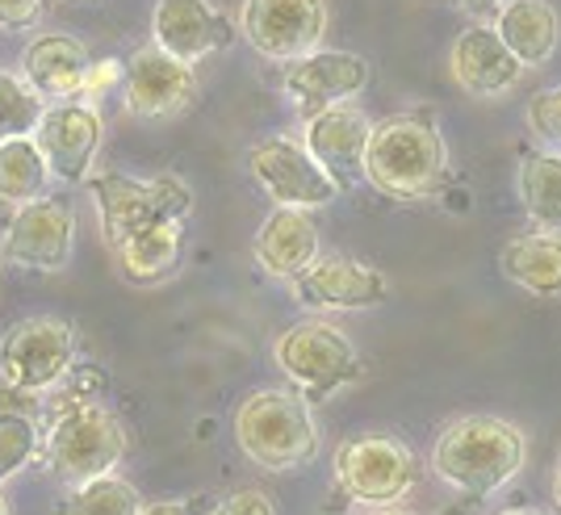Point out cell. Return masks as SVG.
I'll use <instances>...</instances> for the list:
<instances>
[{"label":"cell","instance_id":"6da1fadb","mask_svg":"<svg viewBox=\"0 0 561 515\" xmlns=\"http://www.w3.org/2000/svg\"><path fill=\"white\" fill-rule=\"evenodd\" d=\"M89 185L117 273L130 285L168 282L181 268V227L193 210V193L185 181L176 172H160L147 181L126 172H101Z\"/></svg>","mask_w":561,"mask_h":515},{"label":"cell","instance_id":"7a4b0ae2","mask_svg":"<svg viewBox=\"0 0 561 515\" xmlns=\"http://www.w3.org/2000/svg\"><path fill=\"white\" fill-rule=\"evenodd\" d=\"M122 457H126L122 420L101 402V394L64 381L43 423V461L50 473L68 487H80L89 478L114 473Z\"/></svg>","mask_w":561,"mask_h":515},{"label":"cell","instance_id":"3957f363","mask_svg":"<svg viewBox=\"0 0 561 515\" xmlns=\"http://www.w3.org/2000/svg\"><path fill=\"white\" fill-rule=\"evenodd\" d=\"M448 172V147L427 110H407L374 122L365 147V181L390 202L432 197Z\"/></svg>","mask_w":561,"mask_h":515},{"label":"cell","instance_id":"277c9868","mask_svg":"<svg viewBox=\"0 0 561 515\" xmlns=\"http://www.w3.org/2000/svg\"><path fill=\"white\" fill-rule=\"evenodd\" d=\"M528 461V440L512 420L499 415H461L436 436L432 469L457 494L486 499L503 491Z\"/></svg>","mask_w":561,"mask_h":515},{"label":"cell","instance_id":"5b68a950","mask_svg":"<svg viewBox=\"0 0 561 515\" xmlns=\"http://www.w3.org/2000/svg\"><path fill=\"white\" fill-rule=\"evenodd\" d=\"M234 440L260 469H302L319 457V427L298 390H252L234 411Z\"/></svg>","mask_w":561,"mask_h":515},{"label":"cell","instance_id":"8992f818","mask_svg":"<svg viewBox=\"0 0 561 515\" xmlns=\"http://www.w3.org/2000/svg\"><path fill=\"white\" fill-rule=\"evenodd\" d=\"M273 360L306 402H328L331 394L365 377V360L356 344L328 319H306L280 331L273 344Z\"/></svg>","mask_w":561,"mask_h":515},{"label":"cell","instance_id":"52a82bcc","mask_svg":"<svg viewBox=\"0 0 561 515\" xmlns=\"http://www.w3.org/2000/svg\"><path fill=\"white\" fill-rule=\"evenodd\" d=\"M420 482V457L394 432H360L335 448V487L360 507H394Z\"/></svg>","mask_w":561,"mask_h":515},{"label":"cell","instance_id":"ba28073f","mask_svg":"<svg viewBox=\"0 0 561 515\" xmlns=\"http://www.w3.org/2000/svg\"><path fill=\"white\" fill-rule=\"evenodd\" d=\"M76 365V331L68 319L34 314L4 331L0 340V381L9 394H47L64 386Z\"/></svg>","mask_w":561,"mask_h":515},{"label":"cell","instance_id":"9c48e42d","mask_svg":"<svg viewBox=\"0 0 561 515\" xmlns=\"http://www.w3.org/2000/svg\"><path fill=\"white\" fill-rule=\"evenodd\" d=\"M239 34L268 64H294L323 47L328 0H243Z\"/></svg>","mask_w":561,"mask_h":515},{"label":"cell","instance_id":"30bf717a","mask_svg":"<svg viewBox=\"0 0 561 515\" xmlns=\"http://www.w3.org/2000/svg\"><path fill=\"white\" fill-rule=\"evenodd\" d=\"M76 248V210L68 197H38L18 206L4 227L0 260H13L34 273H59Z\"/></svg>","mask_w":561,"mask_h":515},{"label":"cell","instance_id":"8fae6325","mask_svg":"<svg viewBox=\"0 0 561 515\" xmlns=\"http://www.w3.org/2000/svg\"><path fill=\"white\" fill-rule=\"evenodd\" d=\"M248 168H252V181H256L277 206L319 210V206H331V202L340 197V185L306 156L302 142L285 139V135L260 139L256 147L248 151Z\"/></svg>","mask_w":561,"mask_h":515},{"label":"cell","instance_id":"7c38bea8","mask_svg":"<svg viewBox=\"0 0 561 515\" xmlns=\"http://www.w3.org/2000/svg\"><path fill=\"white\" fill-rule=\"evenodd\" d=\"M294 302L306 310H374L390 298V277L340 252H319L302 273L289 282Z\"/></svg>","mask_w":561,"mask_h":515},{"label":"cell","instance_id":"4fadbf2b","mask_svg":"<svg viewBox=\"0 0 561 515\" xmlns=\"http://www.w3.org/2000/svg\"><path fill=\"white\" fill-rule=\"evenodd\" d=\"M101 135H105V122H101V114H96L93 105H84V101H59V105L43 110L30 139L43 151V160L50 168V181L80 185L93 172Z\"/></svg>","mask_w":561,"mask_h":515},{"label":"cell","instance_id":"5bb4252c","mask_svg":"<svg viewBox=\"0 0 561 515\" xmlns=\"http://www.w3.org/2000/svg\"><path fill=\"white\" fill-rule=\"evenodd\" d=\"M365 84H369V64L360 55L323 47L285 64V80H280L289 105L302 117L323 114L331 105H344L356 93H365Z\"/></svg>","mask_w":561,"mask_h":515},{"label":"cell","instance_id":"9a60e30c","mask_svg":"<svg viewBox=\"0 0 561 515\" xmlns=\"http://www.w3.org/2000/svg\"><path fill=\"white\" fill-rule=\"evenodd\" d=\"M197 101V71L164 55L160 47H142L122 68V105L135 117H176Z\"/></svg>","mask_w":561,"mask_h":515},{"label":"cell","instance_id":"2e32d148","mask_svg":"<svg viewBox=\"0 0 561 515\" xmlns=\"http://www.w3.org/2000/svg\"><path fill=\"white\" fill-rule=\"evenodd\" d=\"M234 30L231 18L222 9H214L210 0H156L151 9V47L181 59L188 68H197L206 55L231 47Z\"/></svg>","mask_w":561,"mask_h":515},{"label":"cell","instance_id":"e0dca14e","mask_svg":"<svg viewBox=\"0 0 561 515\" xmlns=\"http://www.w3.org/2000/svg\"><path fill=\"white\" fill-rule=\"evenodd\" d=\"M369 130H374L369 114L356 110L352 101H344V105H331V110H323V114L306 117L302 147H306V156L323 168L335 185L348 188L365 176Z\"/></svg>","mask_w":561,"mask_h":515},{"label":"cell","instance_id":"ac0fdd59","mask_svg":"<svg viewBox=\"0 0 561 515\" xmlns=\"http://www.w3.org/2000/svg\"><path fill=\"white\" fill-rule=\"evenodd\" d=\"M453 80L466 89L469 96H503L519 84V59L503 47V38L494 34V25H466L453 43L448 55Z\"/></svg>","mask_w":561,"mask_h":515},{"label":"cell","instance_id":"d6986e66","mask_svg":"<svg viewBox=\"0 0 561 515\" xmlns=\"http://www.w3.org/2000/svg\"><path fill=\"white\" fill-rule=\"evenodd\" d=\"M89 68H93L89 47L80 38H71V34H38L22 55L25 84L50 105L76 101L84 93Z\"/></svg>","mask_w":561,"mask_h":515},{"label":"cell","instance_id":"ffe728a7","mask_svg":"<svg viewBox=\"0 0 561 515\" xmlns=\"http://www.w3.org/2000/svg\"><path fill=\"white\" fill-rule=\"evenodd\" d=\"M252 256L268 277L294 282L306 264L319 256V227H314L310 210L277 206L260 222L256 239H252Z\"/></svg>","mask_w":561,"mask_h":515},{"label":"cell","instance_id":"44dd1931","mask_svg":"<svg viewBox=\"0 0 561 515\" xmlns=\"http://www.w3.org/2000/svg\"><path fill=\"white\" fill-rule=\"evenodd\" d=\"M494 34L519 68H545L561 47V18L549 0H503L494 9Z\"/></svg>","mask_w":561,"mask_h":515},{"label":"cell","instance_id":"7402d4cb","mask_svg":"<svg viewBox=\"0 0 561 515\" xmlns=\"http://www.w3.org/2000/svg\"><path fill=\"white\" fill-rule=\"evenodd\" d=\"M499 268L512 285L537 298H558L561 294V234L558 231H533L519 234L503 248Z\"/></svg>","mask_w":561,"mask_h":515},{"label":"cell","instance_id":"603a6c76","mask_svg":"<svg viewBox=\"0 0 561 515\" xmlns=\"http://www.w3.org/2000/svg\"><path fill=\"white\" fill-rule=\"evenodd\" d=\"M519 202L537 231H561V151H528L519 160Z\"/></svg>","mask_w":561,"mask_h":515},{"label":"cell","instance_id":"cb8c5ba5","mask_svg":"<svg viewBox=\"0 0 561 515\" xmlns=\"http://www.w3.org/2000/svg\"><path fill=\"white\" fill-rule=\"evenodd\" d=\"M50 168L34 139H9L0 142V202L9 206H25L47 197Z\"/></svg>","mask_w":561,"mask_h":515},{"label":"cell","instance_id":"d4e9b609","mask_svg":"<svg viewBox=\"0 0 561 515\" xmlns=\"http://www.w3.org/2000/svg\"><path fill=\"white\" fill-rule=\"evenodd\" d=\"M142 512V494L122 482L114 473H101L89 478L80 487H71V494H64L55 503V515H139Z\"/></svg>","mask_w":561,"mask_h":515},{"label":"cell","instance_id":"484cf974","mask_svg":"<svg viewBox=\"0 0 561 515\" xmlns=\"http://www.w3.org/2000/svg\"><path fill=\"white\" fill-rule=\"evenodd\" d=\"M43 453V427L34 415L0 407V487Z\"/></svg>","mask_w":561,"mask_h":515},{"label":"cell","instance_id":"4316f807","mask_svg":"<svg viewBox=\"0 0 561 515\" xmlns=\"http://www.w3.org/2000/svg\"><path fill=\"white\" fill-rule=\"evenodd\" d=\"M47 110V101L34 93L25 80L0 71V142L9 139H30L38 117Z\"/></svg>","mask_w":561,"mask_h":515},{"label":"cell","instance_id":"83f0119b","mask_svg":"<svg viewBox=\"0 0 561 515\" xmlns=\"http://www.w3.org/2000/svg\"><path fill=\"white\" fill-rule=\"evenodd\" d=\"M528 126L533 135L545 139L549 147H561V84L558 89H540L528 101Z\"/></svg>","mask_w":561,"mask_h":515},{"label":"cell","instance_id":"f1b7e54d","mask_svg":"<svg viewBox=\"0 0 561 515\" xmlns=\"http://www.w3.org/2000/svg\"><path fill=\"white\" fill-rule=\"evenodd\" d=\"M210 515H277V507H273V499H268L264 491L243 487V491L227 494Z\"/></svg>","mask_w":561,"mask_h":515},{"label":"cell","instance_id":"f546056e","mask_svg":"<svg viewBox=\"0 0 561 515\" xmlns=\"http://www.w3.org/2000/svg\"><path fill=\"white\" fill-rule=\"evenodd\" d=\"M43 18V0H0V30H30Z\"/></svg>","mask_w":561,"mask_h":515},{"label":"cell","instance_id":"4dcf8cb0","mask_svg":"<svg viewBox=\"0 0 561 515\" xmlns=\"http://www.w3.org/2000/svg\"><path fill=\"white\" fill-rule=\"evenodd\" d=\"M139 515H202V499H164V503H142Z\"/></svg>","mask_w":561,"mask_h":515},{"label":"cell","instance_id":"1f68e13d","mask_svg":"<svg viewBox=\"0 0 561 515\" xmlns=\"http://www.w3.org/2000/svg\"><path fill=\"white\" fill-rule=\"evenodd\" d=\"M457 9H473V13H482V9H499L503 0H453Z\"/></svg>","mask_w":561,"mask_h":515},{"label":"cell","instance_id":"d6a6232c","mask_svg":"<svg viewBox=\"0 0 561 515\" xmlns=\"http://www.w3.org/2000/svg\"><path fill=\"white\" fill-rule=\"evenodd\" d=\"M553 499H558V507H561V461H558V473H553Z\"/></svg>","mask_w":561,"mask_h":515},{"label":"cell","instance_id":"836d02e7","mask_svg":"<svg viewBox=\"0 0 561 515\" xmlns=\"http://www.w3.org/2000/svg\"><path fill=\"white\" fill-rule=\"evenodd\" d=\"M499 515H540V512H533V507H507V512H499Z\"/></svg>","mask_w":561,"mask_h":515},{"label":"cell","instance_id":"e575fe53","mask_svg":"<svg viewBox=\"0 0 561 515\" xmlns=\"http://www.w3.org/2000/svg\"><path fill=\"white\" fill-rule=\"evenodd\" d=\"M377 515H415V512H390V507H381Z\"/></svg>","mask_w":561,"mask_h":515},{"label":"cell","instance_id":"d590c367","mask_svg":"<svg viewBox=\"0 0 561 515\" xmlns=\"http://www.w3.org/2000/svg\"><path fill=\"white\" fill-rule=\"evenodd\" d=\"M0 515H9V503H4V494H0Z\"/></svg>","mask_w":561,"mask_h":515}]
</instances>
